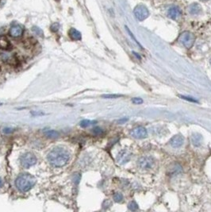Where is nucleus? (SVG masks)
<instances>
[{
  "instance_id": "1",
  "label": "nucleus",
  "mask_w": 211,
  "mask_h": 212,
  "mask_svg": "<svg viewBox=\"0 0 211 212\" xmlns=\"http://www.w3.org/2000/svg\"><path fill=\"white\" fill-rule=\"evenodd\" d=\"M70 153L63 147H56L48 153L47 156L48 162L54 167H63L68 163L70 160Z\"/></svg>"
},
{
  "instance_id": "2",
  "label": "nucleus",
  "mask_w": 211,
  "mask_h": 212,
  "mask_svg": "<svg viewBox=\"0 0 211 212\" xmlns=\"http://www.w3.org/2000/svg\"><path fill=\"white\" fill-rule=\"evenodd\" d=\"M37 183L36 178L29 173H21L15 180V185L19 191L26 192Z\"/></svg>"
},
{
  "instance_id": "3",
  "label": "nucleus",
  "mask_w": 211,
  "mask_h": 212,
  "mask_svg": "<svg viewBox=\"0 0 211 212\" xmlns=\"http://www.w3.org/2000/svg\"><path fill=\"white\" fill-rule=\"evenodd\" d=\"M178 42L186 48H191L195 42V36L189 31H184L178 38Z\"/></svg>"
},
{
  "instance_id": "4",
  "label": "nucleus",
  "mask_w": 211,
  "mask_h": 212,
  "mask_svg": "<svg viewBox=\"0 0 211 212\" xmlns=\"http://www.w3.org/2000/svg\"><path fill=\"white\" fill-rule=\"evenodd\" d=\"M37 161H38V160H37L36 156L32 153H26V154H23L20 157L21 164L25 169H29V168L33 166L36 164Z\"/></svg>"
},
{
  "instance_id": "5",
  "label": "nucleus",
  "mask_w": 211,
  "mask_h": 212,
  "mask_svg": "<svg viewBox=\"0 0 211 212\" xmlns=\"http://www.w3.org/2000/svg\"><path fill=\"white\" fill-rule=\"evenodd\" d=\"M134 15L138 21H144L149 16V11L144 5H138L133 10Z\"/></svg>"
},
{
  "instance_id": "6",
  "label": "nucleus",
  "mask_w": 211,
  "mask_h": 212,
  "mask_svg": "<svg viewBox=\"0 0 211 212\" xmlns=\"http://www.w3.org/2000/svg\"><path fill=\"white\" fill-rule=\"evenodd\" d=\"M130 134L131 136L137 139H144L148 136L147 130L143 126H138V127L133 129L130 132Z\"/></svg>"
},
{
  "instance_id": "7",
  "label": "nucleus",
  "mask_w": 211,
  "mask_h": 212,
  "mask_svg": "<svg viewBox=\"0 0 211 212\" xmlns=\"http://www.w3.org/2000/svg\"><path fill=\"white\" fill-rule=\"evenodd\" d=\"M154 164V160L151 157H143L138 160V166L142 169H152Z\"/></svg>"
},
{
  "instance_id": "8",
  "label": "nucleus",
  "mask_w": 211,
  "mask_h": 212,
  "mask_svg": "<svg viewBox=\"0 0 211 212\" xmlns=\"http://www.w3.org/2000/svg\"><path fill=\"white\" fill-rule=\"evenodd\" d=\"M132 154L128 150H122L117 156V161L120 164H125L130 160Z\"/></svg>"
},
{
  "instance_id": "9",
  "label": "nucleus",
  "mask_w": 211,
  "mask_h": 212,
  "mask_svg": "<svg viewBox=\"0 0 211 212\" xmlns=\"http://www.w3.org/2000/svg\"><path fill=\"white\" fill-rule=\"evenodd\" d=\"M167 14L172 20H178V19H179L181 18L182 11L176 6H172V7L168 8V11H167Z\"/></svg>"
},
{
  "instance_id": "10",
  "label": "nucleus",
  "mask_w": 211,
  "mask_h": 212,
  "mask_svg": "<svg viewBox=\"0 0 211 212\" xmlns=\"http://www.w3.org/2000/svg\"><path fill=\"white\" fill-rule=\"evenodd\" d=\"M184 142V138L181 134H176L172 137L170 140V145L173 148H178L182 146Z\"/></svg>"
},
{
  "instance_id": "11",
  "label": "nucleus",
  "mask_w": 211,
  "mask_h": 212,
  "mask_svg": "<svg viewBox=\"0 0 211 212\" xmlns=\"http://www.w3.org/2000/svg\"><path fill=\"white\" fill-rule=\"evenodd\" d=\"M11 48H12V45L8 38L4 35H1L0 36V49L9 51Z\"/></svg>"
},
{
  "instance_id": "12",
  "label": "nucleus",
  "mask_w": 211,
  "mask_h": 212,
  "mask_svg": "<svg viewBox=\"0 0 211 212\" xmlns=\"http://www.w3.org/2000/svg\"><path fill=\"white\" fill-rule=\"evenodd\" d=\"M23 33H24V30L20 26L17 25V26H14L10 28V31H9V33L12 38H20V37L23 36Z\"/></svg>"
},
{
  "instance_id": "13",
  "label": "nucleus",
  "mask_w": 211,
  "mask_h": 212,
  "mask_svg": "<svg viewBox=\"0 0 211 212\" xmlns=\"http://www.w3.org/2000/svg\"><path fill=\"white\" fill-rule=\"evenodd\" d=\"M188 11L191 15H198L203 12V9L199 4L193 3L189 7Z\"/></svg>"
},
{
  "instance_id": "14",
  "label": "nucleus",
  "mask_w": 211,
  "mask_h": 212,
  "mask_svg": "<svg viewBox=\"0 0 211 212\" xmlns=\"http://www.w3.org/2000/svg\"><path fill=\"white\" fill-rule=\"evenodd\" d=\"M191 143H192L194 146L199 147L202 145V142H203V136L198 133L192 134L191 137Z\"/></svg>"
},
{
  "instance_id": "15",
  "label": "nucleus",
  "mask_w": 211,
  "mask_h": 212,
  "mask_svg": "<svg viewBox=\"0 0 211 212\" xmlns=\"http://www.w3.org/2000/svg\"><path fill=\"white\" fill-rule=\"evenodd\" d=\"M68 35L71 38V39L74 40V41H80V40L82 39V35H81V33H79L78 30H76V29H73V28H72V29L69 30Z\"/></svg>"
},
{
  "instance_id": "16",
  "label": "nucleus",
  "mask_w": 211,
  "mask_h": 212,
  "mask_svg": "<svg viewBox=\"0 0 211 212\" xmlns=\"http://www.w3.org/2000/svg\"><path fill=\"white\" fill-rule=\"evenodd\" d=\"M45 136L47 137V138H52V139L58 138V136H59L58 132H57V131H56V130H53V129H49V130L45 131Z\"/></svg>"
},
{
  "instance_id": "17",
  "label": "nucleus",
  "mask_w": 211,
  "mask_h": 212,
  "mask_svg": "<svg viewBox=\"0 0 211 212\" xmlns=\"http://www.w3.org/2000/svg\"><path fill=\"white\" fill-rule=\"evenodd\" d=\"M96 122L95 121H91V120H88V119H84V120L81 121L80 122V126L83 128H87L88 126H90L92 124H95Z\"/></svg>"
},
{
  "instance_id": "18",
  "label": "nucleus",
  "mask_w": 211,
  "mask_h": 212,
  "mask_svg": "<svg viewBox=\"0 0 211 212\" xmlns=\"http://www.w3.org/2000/svg\"><path fill=\"white\" fill-rule=\"evenodd\" d=\"M128 208H129V210L134 211V210H137L138 209V205L135 201H131L130 203L128 204Z\"/></svg>"
},
{
  "instance_id": "19",
  "label": "nucleus",
  "mask_w": 211,
  "mask_h": 212,
  "mask_svg": "<svg viewBox=\"0 0 211 212\" xmlns=\"http://www.w3.org/2000/svg\"><path fill=\"white\" fill-rule=\"evenodd\" d=\"M113 200H114L116 203H121V202L123 200V195L122 193H119L117 192L113 195Z\"/></svg>"
},
{
  "instance_id": "20",
  "label": "nucleus",
  "mask_w": 211,
  "mask_h": 212,
  "mask_svg": "<svg viewBox=\"0 0 211 212\" xmlns=\"http://www.w3.org/2000/svg\"><path fill=\"white\" fill-rule=\"evenodd\" d=\"M180 97L182 98H183V99L185 100H187V101H189V102H192V103H198V101L196 99H194V98H192V97H189V96H183V95H180Z\"/></svg>"
},
{
  "instance_id": "21",
  "label": "nucleus",
  "mask_w": 211,
  "mask_h": 212,
  "mask_svg": "<svg viewBox=\"0 0 211 212\" xmlns=\"http://www.w3.org/2000/svg\"><path fill=\"white\" fill-rule=\"evenodd\" d=\"M93 133L95 135H99L103 133V129L100 127H94V129H93Z\"/></svg>"
},
{
  "instance_id": "22",
  "label": "nucleus",
  "mask_w": 211,
  "mask_h": 212,
  "mask_svg": "<svg viewBox=\"0 0 211 212\" xmlns=\"http://www.w3.org/2000/svg\"><path fill=\"white\" fill-rule=\"evenodd\" d=\"M122 96V95H103V98H115Z\"/></svg>"
},
{
  "instance_id": "23",
  "label": "nucleus",
  "mask_w": 211,
  "mask_h": 212,
  "mask_svg": "<svg viewBox=\"0 0 211 212\" xmlns=\"http://www.w3.org/2000/svg\"><path fill=\"white\" fill-rule=\"evenodd\" d=\"M132 102L134 104H141L143 103V100L142 98H133Z\"/></svg>"
},
{
  "instance_id": "24",
  "label": "nucleus",
  "mask_w": 211,
  "mask_h": 212,
  "mask_svg": "<svg viewBox=\"0 0 211 212\" xmlns=\"http://www.w3.org/2000/svg\"><path fill=\"white\" fill-rule=\"evenodd\" d=\"M33 31H35V33H37V34L40 35V36H43V33H42V31H41V29H39L38 27H33Z\"/></svg>"
},
{
  "instance_id": "25",
  "label": "nucleus",
  "mask_w": 211,
  "mask_h": 212,
  "mask_svg": "<svg viewBox=\"0 0 211 212\" xmlns=\"http://www.w3.org/2000/svg\"><path fill=\"white\" fill-rule=\"evenodd\" d=\"M58 29H59V24L55 23V24H53L51 26V30L53 32H57L58 31Z\"/></svg>"
},
{
  "instance_id": "26",
  "label": "nucleus",
  "mask_w": 211,
  "mask_h": 212,
  "mask_svg": "<svg viewBox=\"0 0 211 212\" xmlns=\"http://www.w3.org/2000/svg\"><path fill=\"white\" fill-rule=\"evenodd\" d=\"M3 132L5 134H10L13 132V129L11 128H4Z\"/></svg>"
},
{
  "instance_id": "27",
  "label": "nucleus",
  "mask_w": 211,
  "mask_h": 212,
  "mask_svg": "<svg viewBox=\"0 0 211 212\" xmlns=\"http://www.w3.org/2000/svg\"><path fill=\"white\" fill-rule=\"evenodd\" d=\"M31 114H33V116H40V115H43L44 114V113L43 112H34V111H32V112H31Z\"/></svg>"
},
{
  "instance_id": "28",
  "label": "nucleus",
  "mask_w": 211,
  "mask_h": 212,
  "mask_svg": "<svg viewBox=\"0 0 211 212\" xmlns=\"http://www.w3.org/2000/svg\"><path fill=\"white\" fill-rule=\"evenodd\" d=\"M3 185V181L2 178H0V188Z\"/></svg>"
},
{
  "instance_id": "29",
  "label": "nucleus",
  "mask_w": 211,
  "mask_h": 212,
  "mask_svg": "<svg viewBox=\"0 0 211 212\" xmlns=\"http://www.w3.org/2000/svg\"><path fill=\"white\" fill-rule=\"evenodd\" d=\"M209 62H210V64H211V59H210V60H209Z\"/></svg>"
},
{
  "instance_id": "30",
  "label": "nucleus",
  "mask_w": 211,
  "mask_h": 212,
  "mask_svg": "<svg viewBox=\"0 0 211 212\" xmlns=\"http://www.w3.org/2000/svg\"><path fill=\"white\" fill-rule=\"evenodd\" d=\"M203 1H207V0H203Z\"/></svg>"
}]
</instances>
